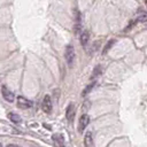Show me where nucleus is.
<instances>
[{
  "instance_id": "nucleus-13",
  "label": "nucleus",
  "mask_w": 147,
  "mask_h": 147,
  "mask_svg": "<svg viewBox=\"0 0 147 147\" xmlns=\"http://www.w3.org/2000/svg\"><path fill=\"white\" fill-rule=\"evenodd\" d=\"M137 21H139V22H147V13L139 15L138 18H137Z\"/></svg>"
},
{
  "instance_id": "nucleus-8",
  "label": "nucleus",
  "mask_w": 147,
  "mask_h": 147,
  "mask_svg": "<svg viewBox=\"0 0 147 147\" xmlns=\"http://www.w3.org/2000/svg\"><path fill=\"white\" fill-rule=\"evenodd\" d=\"M84 144L86 147H92L93 146V138H92V132H86L84 137Z\"/></svg>"
},
{
  "instance_id": "nucleus-6",
  "label": "nucleus",
  "mask_w": 147,
  "mask_h": 147,
  "mask_svg": "<svg viewBox=\"0 0 147 147\" xmlns=\"http://www.w3.org/2000/svg\"><path fill=\"white\" fill-rule=\"evenodd\" d=\"M65 117H67V119H68L69 122H71V121L74 119V117H75V107H74V105H69V106L67 107Z\"/></svg>"
},
{
  "instance_id": "nucleus-3",
  "label": "nucleus",
  "mask_w": 147,
  "mask_h": 147,
  "mask_svg": "<svg viewBox=\"0 0 147 147\" xmlns=\"http://www.w3.org/2000/svg\"><path fill=\"white\" fill-rule=\"evenodd\" d=\"M88 123H90V117H88V115H87V114H83V115L80 116V118H79V122H78V131L82 133V132L85 130V127L88 125Z\"/></svg>"
},
{
  "instance_id": "nucleus-1",
  "label": "nucleus",
  "mask_w": 147,
  "mask_h": 147,
  "mask_svg": "<svg viewBox=\"0 0 147 147\" xmlns=\"http://www.w3.org/2000/svg\"><path fill=\"white\" fill-rule=\"evenodd\" d=\"M75 59V48L71 45H68L65 48V61L69 65H72Z\"/></svg>"
},
{
  "instance_id": "nucleus-2",
  "label": "nucleus",
  "mask_w": 147,
  "mask_h": 147,
  "mask_svg": "<svg viewBox=\"0 0 147 147\" xmlns=\"http://www.w3.org/2000/svg\"><path fill=\"white\" fill-rule=\"evenodd\" d=\"M41 108H42V110H44L45 113H47V114H49V113L52 111L53 106H52V100H51V96H49V95H45V96H44L42 102H41Z\"/></svg>"
},
{
  "instance_id": "nucleus-5",
  "label": "nucleus",
  "mask_w": 147,
  "mask_h": 147,
  "mask_svg": "<svg viewBox=\"0 0 147 147\" xmlns=\"http://www.w3.org/2000/svg\"><path fill=\"white\" fill-rule=\"evenodd\" d=\"M31 106H32L31 101H29V100L25 99L24 96H18V98H17V107H18V108L26 109V108H30Z\"/></svg>"
},
{
  "instance_id": "nucleus-9",
  "label": "nucleus",
  "mask_w": 147,
  "mask_h": 147,
  "mask_svg": "<svg viewBox=\"0 0 147 147\" xmlns=\"http://www.w3.org/2000/svg\"><path fill=\"white\" fill-rule=\"evenodd\" d=\"M88 39H90V34H88V32H87V31L82 32V34H80V44H82V46H86Z\"/></svg>"
},
{
  "instance_id": "nucleus-15",
  "label": "nucleus",
  "mask_w": 147,
  "mask_h": 147,
  "mask_svg": "<svg viewBox=\"0 0 147 147\" xmlns=\"http://www.w3.org/2000/svg\"><path fill=\"white\" fill-rule=\"evenodd\" d=\"M7 147H20V146H17V145H8Z\"/></svg>"
},
{
  "instance_id": "nucleus-12",
  "label": "nucleus",
  "mask_w": 147,
  "mask_h": 147,
  "mask_svg": "<svg viewBox=\"0 0 147 147\" xmlns=\"http://www.w3.org/2000/svg\"><path fill=\"white\" fill-rule=\"evenodd\" d=\"M114 42H115V40H114V39L107 42V45H106V47L103 48V54H106V53H107V51H108V49H109V48H110V47H111V46L114 45Z\"/></svg>"
},
{
  "instance_id": "nucleus-4",
  "label": "nucleus",
  "mask_w": 147,
  "mask_h": 147,
  "mask_svg": "<svg viewBox=\"0 0 147 147\" xmlns=\"http://www.w3.org/2000/svg\"><path fill=\"white\" fill-rule=\"evenodd\" d=\"M1 94H2V96H3V99L6 101H8V102H13L14 101V94H13V92H10L7 88V86H5V85L1 86Z\"/></svg>"
},
{
  "instance_id": "nucleus-17",
  "label": "nucleus",
  "mask_w": 147,
  "mask_h": 147,
  "mask_svg": "<svg viewBox=\"0 0 147 147\" xmlns=\"http://www.w3.org/2000/svg\"><path fill=\"white\" fill-rule=\"evenodd\" d=\"M145 1H146V3H147V0H145Z\"/></svg>"
},
{
  "instance_id": "nucleus-10",
  "label": "nucleus",
  "mask_w": 147,
  "mask_h": 147,
  "mask_svg": "<svg viewBox=\"0 0 147 147\" xmlns=\"http://www.w3.org/2000/svg\"><path fill=\"white\" fill-rule=\"evenodd\" d=\"M8 117H9V119H10L13 123H15V124H20V123H21V117H20L17 114L10 113V114H8Z\"/></svg>"
},
{
  "instance_id": "nucleus-14",
  "label": "nucleus",
  "mask_w": 147,
  "mask_h": 147,
  "mask_svg": "<svg viewBox=\"0 0 147 147\" xmlns=\"http://www.w3.org/2000/svg\"><path fill=\"white\" fill-rule=\"evenodd\" d=\"M93 86H94V83H91V84H90V85H88V86H87V87H86V88L83 91L82 95H86V94L90 92V90H92V87H93Z\"/></svg>"
},
{
  "instance_id": "nucleus-16",
  "label": "nucleus",
  "mask_w": 147,
  "mask_h": 147,
  "mask_svg": "<svg viewBox=\"0 0 147 147\" xmlns=\"http://www.w3.org/2000/svg\"><path fill=\"white\" fill-rule=\"evenodd\" d=\"M0 147H2V145H1V144H0Z\"/></svg>"
},
{
  "instance_id": "nucleus-7",
  "label": "nucleus",
  "mask_w": 147,
  "mask_h": 147,
  "mask_svg": "<svg viewBox=\"0 0 147 147\" xmlns=\"http://www.w3.org/2000/svg\"><path fill=\"white\" fill-rule=\"evenodd\" d=\"M53 141L55 144V147H64V140H63V137L61 134H54Z\"/></svg>"
},
{
  "instance_id": "nucleus-11",
  "label": "nucleus",
  "mask_w": 147,
  "mask_h": 147,
  "mask_svg": "<svg viewBox=\"0 0 147 147\" xmlns=\"http://www.w3.org/2000/svg\"><path fill=\"white\" fill-rule=\"evenodd\" d=\"M101 71H102L101 67H100V65H96V67L94 68V71H93V75H92V77H91V78H93V79H94V78H96V77L101 74Z\"/></svg>"
}]
</instances>
